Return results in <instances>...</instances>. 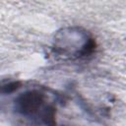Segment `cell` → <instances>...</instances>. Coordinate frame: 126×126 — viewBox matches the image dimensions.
<instances>
[{"instance_id": "obj_2", "label": "cell", "mask_w": 126, "mask_h": 126, "mask_svg": "<svg viewBox=\"0 0 126 126\" xmlns=\"http://www.w3.org/2000/svg\"><path fill=\"white\" fill-rule=\"evenodd\" d=\"M14 109L22 116L36 120L45 126H56L54 101L43 89H32L15 99Z\"/></svg>"}, {"instance_id": "obj_1", "label": "cell", "mask_w": 126, "mask_h": 126, "mask_svg": "<svg viewBox=\"0 0 126 126\" xmlns=\"http://www.w3.org/2000/svg\"><path fill=\"white\" fill-rule=\"evenodd\" d=\"M95 47V39L89 31L81 27H67L54 35L51 52L58 59L77 60L92 55Z\"/></svg>"}]
</instances>
